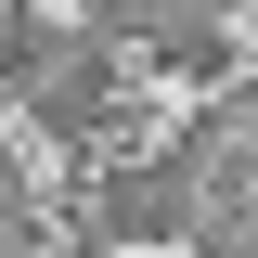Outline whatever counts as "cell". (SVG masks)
I'll return each instance as SVG.
<instances>
[{"mask_svg":"<svg viewBox=\"0 0 258 258\" xmlns=\"http://www.w3.org/2000/svg\"><path fill=\"white\" fill-rule=\"evenodd\" d=\"M194 232H207V142H168L91 194V245H194Z\"/></svg>","mask_w":258,"mask_h":258,"instance_id":"cell-1","label":"cell"},{"mask_svg":"<svg viewBox=\"0 0 258 258\" xmlns=\"http://www.w3.org/2000/svg\"><path fill=\"white\" fill-rule=\"evenodd\" d=\"M103 39H129V52L155 64H220V0H103Z\"/></svg>","mask_w":258,"mask_h":258,"instance_id":"cell-2","label":"cell"},{"mask_svg":"<svg viewBox=\"0 0 258 258\" xmlns=\"http://www.w3.org/2000/svg\"><path fill=\"white\" fill-rule=\"evenodd\" d=\"M103 116H116V64H103V39H78V52L39 64V129H52V142H91Z\"/></svg>","mask_w":258,"mask_h":258,"instance_id":"cell-3","label":"cell"},{"mask_svg":"<svg viewBox=\"0 0 258 258\" xmlns=\"http://www.w3.org/2000/svg\"><path fill=\"white\" fill-rule=\"evenodd\" d=\"M39 64H52V39L26 13H0V91H39Z\"/></svg>","mask_w":258,"mask_h":258,"instance_id":"cell-4","label":"cell"}]
</instances>
